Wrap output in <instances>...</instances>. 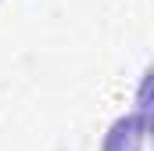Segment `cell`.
<instances>
[{"label": "cell", "mask_w": 154, "mask_h": 151, "mask_svg": "<svg viewBox=\"0 0 154 151\" xmlns=\"http://www.w3.org/2000/svg\"><path fill=\"white\" fill-rule=\"evenodd\" d=\"M147 130H151V115H147V108H140L136 115H125V119H118L115 126L108 130L104 151H136L140 140L147 137Z\"/></svg>", "instance_id": "obj_1"}]
</instances>
